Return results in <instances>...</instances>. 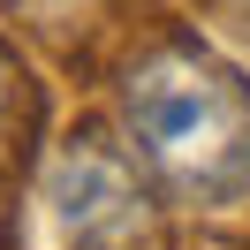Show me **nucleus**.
Listing matches in <instances>:
<instances>
[{
    "label": "nucleus",
    "mask_w": 250,
    "mask_h": 250,
    "mask_svg": "<svg viewBox=\"0 0 250 250\" xmlns=\"http://www.w3.org/2000/svg\"><path fill=\"white\" fill-rule=\"evenodd\" d=\"M46 189H53V212H61V228H68L76 250H144L152 243V197H144L137 167L106 137L61 144Z\"/></svg>",
    "instance_id": "f03ea898"
},
{
    "label": "nucleus",
    "mask_w": 250,
    "mask_h": 250,
    "mask_svg": "<svg viewBox=\"0 0 250 250\" xmlns=\"http://www.w3.org/2000/svg\"><path fill=\"white\" fill-rule=\"evenodd\" d=\"M122 106L144 159L167 174L174 197L189 205L250 197V83L235 68L205 61L189 46H167L129 68Z\"/></svg>",
    "instance_id": "f257e3e1"
},
{
    "label": "nucleus",
    "mask_w": 250,
    "mask_h": 250,
    "mask_svg": "<svg viewBox=\"0 0 250 250\" xmlns=\"http://www.w3.org/2000/svg\"><path fill=\"white\" fill-rule=\"evenodd\" d=\"M38 122H46L38 83H31V68L16 61V46L0 38V174H23V159H31V144H38Z\"/></svg>",
    "instance_id": "7ed1b4c3"
}]
</instances>
